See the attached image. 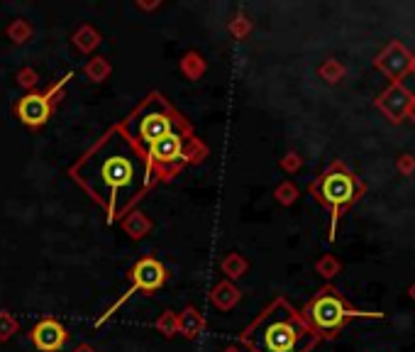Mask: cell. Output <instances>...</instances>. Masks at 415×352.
I'll list each match as a JSON object with an SVG mask.
<instances>
[{
	"label": "cell",
	"mask_w": 415,
	"mask_h": 352,
	"mask_svg": "<svg viewBox=\"0 0 415 352\" xmlns=\"http://www.w3.org/2000/svg\"><path fill=\"white\" fill-rule=\"evenodd\" d=\"M274 198H276V203H281V206H293V203L298 201V186L289 179L281 181V184L274 189Z\"/></svg>",
	"instance_id": "cell-20"
},
{
	"label": "cell",
	"mask_w": 415,
	"mask_h": 352,
	"mask_svg": "<svg viewBox=\"0 0 415 352\" xmlns=\"http://www.w3.org/2000/svg\"><path fill=\"white\" fill-rule=\"evenodd\" d=\"M83 74H86V79L93 81V84H103V81H108L110 74H113V64L105 57H91L86 62V66H83Z\"/></svg>",
	"instance_id": "cell-17"
},
{
	"label": "cell",
	"mask_w": 415,
	"mask_h": 352,
	"mask_svg": "<svg viewBox=\"0 0 415 352\" xmlns=\"http://www.w3.org/2000/svg\"><path fill=\"white\" fill-rule=\"evenodd\" d=\"M408 118L415 123V93H413V101H411V110H408Z\"/></svg>",
	"instance_id": "cell-29"
},
{
	"label": "cell",
	"mask_w": 415,
	"mask_h": 352,
	"mask_svg": "<svg viewBox=\"0 0 415 352\" xmlns=\"http://www.w3.org/2000/svg\"><path fill=\"white\" fill-rule=\"evenodd\" d=\"M308 191H311V196L315 198V201L330 213V235L328 238L335 240L340 218L359 201V196L367 191V186H364V181L359 179L345 162L335 159L323 174L315 176V179L311 181Z\"/></svg>",
	"instance_id": "cell-4"
},
{
	"label": "cell",
	"mask_w": 415,
	"mask_h": 352,
	"mask_svg": "<svg viewBox=\"0 0 415 352\" xmlns=\"http://www.w3.org/2000/svg\"><path fill=\"white\" fill-rule=\"evenodd\" d=\"M408 294H411V299L415 301V282L411 284V289H408Z\"/></svg>",
	"instance_id": "cell-31"
},
{
	"label": "cell",
	"mask_w": 415,
	"mask_h": 352,
	"mask_svg": "<svg viewBox=\"0 0 415 352\" xmlns=\"http://www.w3.org/2000/svg\"><path fill=\"white\" fill-rule=\"evenodd\" d=\"M411 71L415 74V54H413V62H411Z\"/></svg>",
	"instance_id": "cell-32"
},
{
	"label": "cell",
	"mask_w": 415,
	"mask_h": 352,
	"mask_svg": "<svg viewBox=\"0 0 415 352\" xmlns=\"http://www.w3.org/2000/svg\"><path fill=\"white\" fill-rule=\"evenodd\" d=\"M301 316L318 340H335L337 335H340V330L350 321H359V318H364V321H381L384 313L354 308L342 299L340 291H337L335 286L325 284L323 289L308 301L306 308L301 311Z\"/></svg>",
	"instance_id": "cell-5"
},
{
	"label": "cell",
	"mask_w": 415,
	"mask_h": 352,
	"mask_svg": "<svg viewBox=\"0 0 415 352\" xmlns=\"http://www.w3.org/2000/svg\"><path fill=\"white\" fill-rule=\"evenodd\" d=\"M203 330H206V316L193 304L184 306V311L179 313V335H184L186 340H196Z\"/></svg>",
	"instance_id": "cell-12"
},
{
	"label": "cell",
	"mask_w": 415,
	"mask_h": 352,
	"mask_svg": "<svg viewBox=\"0 0 415 352\" xmlns=\"http://www.w3.org/2000/svg\"><path fill=\"white\" fill-rule=\"evenodd\" d=\"M411 62H413L411 49L403 47L401 42H391L389 47H384V52L376 54L374 69L381 71L391 84H401L406 79V74H411Z\"/></svg>",
	"instance_id": "cell-8"
},
{
	"label": "cell",
	"mask_w": 415,
	"mask_h": 352,
	"mask_svg": "<svg viewBox=\"0 0 415 352\" xmlns=\"http://www.w3.org/2000/svg\"><path fill=\"white\" fill-rule=\"evenodd\" d=\"M127 279H130V286L125 289V294L120 296L113 306L105 308L103 316L96 318V323H93L96 328H101L103 323H108L110 318L118 313V308L125 306L135 294H145V296L157 294V291L166 284V279H169V272H166V267L157 260V257L147 255V257H142V260H137L135 264H132V269L127 272Z\"/></svg>",
	"instance_id": "cell-7"
},
{
	"label": "cell",
	"mask_w": 415,
	"mask_h": 352,
	"mask_svg": "<svg viewBox=\"0 0 415 352\" xmlns=\"http://www.w3.org/2000/svg\"><path fill=\"white\" fill-rule=\"evenodd\" d=\"M396 169L401 176H413L415 174V157L413 154H401L396 159Z\"/></svg>",
	"instance_id": "cell-27"
},
{
	"label": "cell",
	"mask_w": 415,
	"mask_h": 352,
	"mask_svg": "<svg viewBox=\"0 0 415 352\" xmlns=\"http://www.w3.org/2000/svg\"><path fill=\"white\" fill-rule=\"evenodd\" d=\"M179 69L188 81H198L208 71V64H206V59H203V54L186 52L184 59H181V64H179Z\"/></svg>",
	"instance_id": "cell-16"
},
{
	"label": "cell",
	"mask_w": 415,
	"mask_h": 352,
	"mask_svg": "<svg viewBox=\"0 0 415 352\" xmlns=\"http://www.w3.org/2000/svg\"><path fill=\"white\" fill-rule=\"evenodd\" d=\"M120 228L125 230V235H130L132 240H142V238H147L149 233H152V228H154V223H152V218L147 216V213H142V211H130L127 216L120 220Z\"/></svg>",
	"instance_id": "cell-13"
},
{
	"label": "cell",
	"mask_w": 415,
	"mask_h": 352,
	"mask_svg": "<svg viewBox=\"0 0 415 352\" xmlns=\"http://www.w3.org/2000/svg\"><path fill=\"white\" fill-rule=\"evenodd\" d=\"M411 101H413V93L408 91L403 84H391L381 93L379 98L374 101V106L384 113V118H389L391 123H403L408 118V110H411Z\"/></svg>",
	"instance_id": "cell-10"
},
{
	"label": "cell",
	"mask_w": 415,
	"mask_h": 352,
	"mask_svg": "<svg viewBox=\"0 0 415 352\" xmlns=\"http://www.w3.org/2000/svg\"><path fill=\"white\" fill-rule=\"evenodd\" d=\"M69 179L101 206L108 223H120L149 194L145 159L118 125L105 130L71 164Z\"/></svg>",
	"instance_id": "cell-1"
},
{
	"label": "cell",
	"mask_w": 415,
	"mask_h": 352,
	"mask_svg": "<svg viewBox=\"0 0 415 352\" xmlns=\"http://www.w3.org/2000/svg\"><path fill=\"white\" fill-rule=\"evenodd\" d=\"M220 272L225 274V279L235 282V279L245 277L249 272V262L240 255V252H228V255L223 257V262H220Z\"/></svg>",
	"instance_id": "cell-15"
},
{
	"label": "cell",
	"mask_w": 415,
	"mask_h": 352,
	"mask_svg": "<svg viewBox=\"0 0 415 352\" xmlns=\"http://www.w3.org/2000/svg\"><path fill=\"white\" fill-rule=\"evenodd\" d=\"M18 84L25 88L27 93L37 91V84H40V74H37L32 66H22V69L18 71Z\"/></svg>",
	"instance_id": "cell-24"
},
{
	"label": "cell",
	"mask_w": 415,
	"mask_h": 352,
	"mask_svg": "<svg viewBox=\"0 0 415 352\" xmlns=\"http://www.w3.org/2000/svg\"><path fill=\"white\" fill-rule=\"evenodd\" d=\"M71 352H98V350L93 348V345H88V343H81V345H76Z\"/></svg>",
	"instance_id": "cell-28"
},
{
	"label": "cell",
	"mask_w": 415,
	"mask_h": 352,
	"mask_svg": "<svg viewBox=\"0 0 415 352\" xmlns=\"http://www.w3.org/2000/svg\"><path fill=\"white\" fill-rule=\"evenodd\" d=\"M157 330L164 335V338H174V335L179 333V313L164 311L162 316L157 318Z\"/></svg>",
	"instance_id": "cell-22"
},
{
	"label": "cell",
	"mask_w": 415,
	"mask_h": 352,
	"mask_svg": "<svg viewBox=\"0 0 415 352\" xmlns=\"http://www.w3.org/2000/svg\"><path fill=\"white\" fill-rule=\"evenodd\" d=\"M340 269H342V264H340V260H337L335 255H323L318 262H315V272H318L323 279L337 277V274H340Z\"/></svg>",
	"instance_id": "cell-21"
},
{
	"label": "cell",
	"mask_w": 415,
	"mask_h": 352,
	"mask_svg": "<svg viewBox=\"0 0 415 352\" xmlns=\"http://www.w3.org/2000/svg\"><path fill=\"white\" fill-rule=\"evenodd\" d=\"M240 343L247 352H311L318 338L301 311L279 296L242 330Z\"/></svg>",
	"instance_id": "cell-2"
},
{
	"label": "cell",
	"mask_w": 415,
	"mask_h": 352,
	"mask_svg": "<svg viewBox=\"0 0 415 352\" xmlns=\"http://www.w3.org/2000/svg\"><path fill=\"white\" fill-rule=\"evenodd\" d=\"M32 35H35V30H32V25L27 20H13L8 27H5V37H8L13 44H27L32 40Z\"/></svg>",
	"instance_id": "cell-18"
},
{
	"label": "cell",
	"mask_w": 415,
	"mask_h": 352,
	"mask_svg": "<svg viewBox=\"0 0 415 352\" xmlns=\"http://www.w3.org/2000/svg\"><path fill=\"white\" fill-rule=\"evenodd\" d=\"M18 333V318L10 311H0V343H8Z\"/></svg>",
	"instance_id": "cell-23"
},
{
	"label": "cell",
	"mask_w": 415,
	"mask_h": 352,
	"mask_svg": "<svg viewBox=\"0 0 415 352\" xmlns=\"http://www.w3.org/2000/svg\"><path fill=\"white\" fill-rule=\"evenodd\" d=\"M74 79V71H66L59 81H54L49 88H44V91H30L25 93L22 98L13 103V115L20 120L25 128L30 130H42L44 125L52 120L54 110L62 103L64 98V91L66 86H69V81Z\"/></svg>",
	"instance_id": "cell-6"
},
{
	"label": "cell",
	"mask_w": 415,
	"mask_h": 352,
	"mask_svg": "<svg viewBox=\"0 0 415 352\" xmlns=\"http://www.w3.org/2000/svg\"><path fill=\"white\" fill-rule=\"evenodd\" d=\"M242 294L230 279H223L210 289V304H213L218 311H232L237 304H240Z\"/></svg>",
	"instance_id": "cell-11"
},
{
	"label": "cell",
	"mask_w": 415,
	"mask_h": 352,
	"mask_svg": "<svg viewBox=\"0 0 415 352\" xmlns=\"http://www.w3.org/2000/svg\"><path fill=\"white\" fill-rule=\"evenodd\" d=\"M74 47L79 49L81 54H88V52H93V49L98 47V44L103 42V35L96 30L93 25H81L79 30L74 32Z\"/></svg>",
	"instance_id": "cell-14"
},
{
	"label": "cell",
	"mask_w": 415,
	"mask_h": 352,
	"mask_svg": "<svg viewBox=\"0 0 415 352\" xmlns=\"http://www.w3.org/2000/svg\"><path fill=\"white\" fill-rule=\"evenodd\" d=\"M279 164L286 174H296V172H301V167H303V157L298 152H289L286 157H281Z\"/></svg>",
	"instance_id": "cell-26"
},
{
	"label": "cell",
	"mask_w": 415,
	"mask_h": 352,
	"mask_svg": "<svg viewBox=\"0 0 415 352\" xmlns=\"http://www.w3.org/2000/svg\"><path fill=\"white\" fill-rule=\"evenodd\" d=\"M30 340L40 352H62L66 348V343H69V330L64 328L62 321L47 316L32 326Z\"/></svg>",
	"instance_id": "cell-9"
},
{
	"label": "cell",
	"mask_w": 415,
	"mask_h": 352,
	"mask_svg": "<svg viewBox=\"0 0 415 352\" xmlns=\"http://www.w3.org/2000/svg\"><path fill=\"white\" fill-rule=\"evenodd\" d=\"M186 123H188L186 115L162 91H152L120 120L118 130L145 157L147 150H152L154 145L166 140L171 132L184 128Z\"/></svg>",
	"instance_id": "cell-3"
},
{
	"label": "cell",
	"mask_w": 415,
	"mask_h": 352,
	"mask_svg": "<svg viewBox=\"0 0 415 352\" xmlns=\"http://www.w3.org/2000/svg\"><path fill=\"white\" fill-rule=\"evenodd\" d=\"M223 352H242V350L237 348V345H228V348H225Z\"/></svg>",
	"instance_id": "cell-30"
},
{
	"label": "cell",
	"mask_w": 415,
	"mask_h": 352,
	"mask_svg": "<svg viewBox=\"0 0 415 352\" xmlns=\"http://www.w3.org/2000/svg\"><path fill=\"white\" fill-rule=\"evenodd\" d=\"M249 32H252V22L247 20V15H237V18H232L230 35L235 37V40H247Z\"/></svg>",
	"instance_id": "cell-25"
},
{
	"label": "cell",
	"mask_w": 415,
	"mask_h": 352,
	"mask_svg": "<svg viewBox=\"0 0 415 352\" xmlns=\"http://www.w3.org/2000/svg\"><path fill=\"white\" fill-rule=\"evenodd\" d=\"M345 66H342V62H337V59H325L323 64H320V69H318V76L325 81V84H337V81L345 76Z\"/></svg>",
	"instance_id": "cell-19"
}]
</instances>
